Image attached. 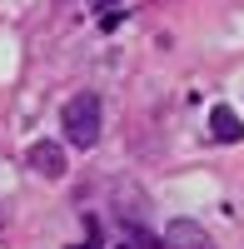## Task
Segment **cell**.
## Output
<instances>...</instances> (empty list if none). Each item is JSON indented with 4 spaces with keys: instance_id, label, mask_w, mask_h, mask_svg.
Listing matches in <instances>:
<instances>
[{
    "instance_id": "5b68a950",
    "label": "cell",
    "mask_w": 244,
    "mask_h": 249,
    "mask_svg": "<svg viewBox=\"0 0 244 249\" xmlns=\"http://www.w3.org/2000/svg\"><path fill=\"white\" fill-rule=\"evenodd\" d=\"M120 249H130V244H120Z\"/></svg>"
},
{
    "instance_id": "277c9868",
    "label": "cell",
    "mask_w": 244,
    "mask_h": 249,
    "mask_svg": "<svg viewBox=\"0 0 244 249\" xmlns=\"http://www.w3.org/2000/svg\"><path fill=\"white\" fill-rule=\"evenodd\" d=\"M209 135H214L219 144H234V140H244V124H239V115H234L229 105H214V110H209Z\"/></svg>"
},
{
    "instance_id": "7a4b0ae2",
    "label": "cell",
    "mask_w": 244,
    "mask_h": 249,
    "mask_svg": "<svg viewBox=\"0 0 244 249\" xmlns=\"http://www.w3.org/2000/svg\"><path fill=\"white\" fill-rule=\"evenodd\" d=\"M165 239H170V249H219V244L209 239V230H205V224H194V219H174L170 230H165Z\"/></svg>"
},
{
    "instance_id": "3957f363",
    "label": "cell",
    "mask_w": 244,
    "mask_h": 249,
    "mask_svg": "<svg viewBox=\"0 0 244 249\" xmlns=\"http://www.w3.org/2000/svg\"><path fill=\"white\" fill-rule=\"evenodd\" d=\"M30 170L45 175V179H60L65 175V150H60L55 140H35L30 144Z\"/></svg>"
},
{
    "instance_id": "6da1fadb",
    "label": "cell",
    "mask_w": 244,
    "mask_h": 249,
    "mask_svg": "<svg viewBox=\"0 0 244 249\" xmlns=\"http://www.w3.org/2000/svg\"><path fill=\"white\" fill-rule=\"evenodd\" d=\"M60 124H65V140L75 144V150H90V144L100 140V95L80 90L65 100V110H60Z\"/></svg>"
}]
</instances>
